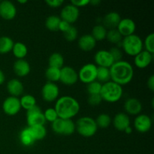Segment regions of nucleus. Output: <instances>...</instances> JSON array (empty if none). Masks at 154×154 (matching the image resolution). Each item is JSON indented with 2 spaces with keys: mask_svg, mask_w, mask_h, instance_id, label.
<instances>
[{
  "mask_svg": "<svg viewBox=\"0 0 154 154\" xmlns=\"http://www.w3.org/2000/svg\"><path fill=\"white\" fill-rule=\"evenodd\" d=\"M111 73V81L119 85H126L132 81L134 77V69L130 63L126 60L115 62L109 68Z\"/></svg>",
  "mask_w": 154,
  "mask_h": 154,
  "instance_id": "1",
  "label": "nucleus"
},
{
  "mask_svg": "<svg viewBox=\"0 0 154 154\" xmlns=\"http://www.w3.org/2000/svg\"><path fill=\"white\" fill-rule=\"evenodd\" d=\"M54 109L57 111L59 118L72 120L79 112L80 104L72 96H63L56 100Z\"/></svg>",
  "mask_w": 154,
  "mask_h": 154,
  "instance_id": "2",
  "label": "nucleus"
},
{
  "mask_svg": "<svg viewBox=\"0 0 154 154\" xmlns=\"http://www.w3.org/2000/svg\"><path fill=\"white\" fill-rule=\"evenodd\" d=\"M123 94V87L112 81L104 83L102 85L100 96L102 100L114 103L120 100Z\"/></svg>",
  "mask_w": 154,
  "mask_h": 154,
  "instance_id": "3",
  "label": "nucleus"
},
{
  "mask_svg": "<svg viewBox=\"0 0 154 154\" xmlns=\"http://www.w3.org/2000/svg\"><path fill=\"white\" fill-rule=\"evenodd\" d=\"M121 47L125 53L131 57H135L143 51V41L139 35L135 34L130 35L123 38Z\"/></svg>",
  "mask_w": 154,
  "mask_h": 154,
  "instance_id": "4",
  "label": "nucleus"
},
{
  "mask_svg": "<svg viewBox=\"0 0 154 154\" xmlns=\"http://www.w3.org/2000/svg\"><path fill=\"white\" fill-rule=\"evenodd\" d=\"M75 127L78 133L86 138L93 136L98 130L96 120L87 116L80 117L75 123Z\"/></svg>",
  "mask_w": 154,
  "mask_h": 154,
  "instance_id": "5",
  "label": "nucleus"
},
{
  "mask_svg": "<svg viewBox=\"0 0 154 154\" xmlns=\"http://www.w3.org/2000/svg\"><path fill=\"white\" fill-rule=\"evenodd\" d=\"M97 66L93 63H87L84 65L78 72V80L84 84H90L96 81Z\"/></svg>",
  "mask_w": 154,
  "mask_h": 154,
  "instance_id": "6",
  "label": "nucleus"
},
{
  "mask_svg": "<svg viewBox=\"0 0 154 154\" xmlns=\"http://www.w3.org/2000/svg\"><path fill=\"white\" fill-rule=\"evenodd\" d=\"M26 121L29 127L35 126H45L46 120L40 107L35 105L26 111Z\"/></svg>",
  "mask_w": 154,
  "mask_h": 154,
  "instance_id": "7",
  "label": "nucleus"
},
{
  "mask_svg": "<svg viewBox=\"0 0 154 154\" xmlns=\"http://www.w3.org/2000/svg\"><path fill=\"white\" fill-rule=\"evenodd\" d=\"M41 93L44 100L48 102H54L59 98L60 88L55 83L48 81L42 87Z\"/></svg>",
  "mask_w": 154,
  "mask_h": 154,
  "instance_id": "8",
  "label": "nucleus"
},
{
  "mask_svg": "<svg viewBox=\"0 0 154 154\" xmlns=\"http://www.w3.org/2000/svg\"><path fill=\"white\" fill-rule=\"evenodd\" d=\"M60 81L65 85H74L78 81V72L72 66H63L60 69Z\"/></svg>",
  "mask_w": 154,
  "mask_h": 154,
  "instance_id": "9",
  "label": "nucleus"
},
{
  "mask_svg": "<svg viewBox=\"0 0 154 154\" xmlns=\"http://www.w3.org/2000/svg\"><path fill=\"white\" fill-rule=\"evenodd\" d=\"M20 102L18 97L8 96L2 103L3 111L8 116H14L19 113L21 109Z\"/></svg>",
  "mask_w": 154,
  "mask_h": 154,
  "instance_id": "10",
  "label": "nucleus"
},
{
  "mask_svg": "<svg viewBox=\"0 0 154 154\" xmlns=\"http://www.w3.org/2000/svg\"><path fill=\"white\" fill-rule=\"evenodd\" d=\"M80 16V11L78 8L72 4H68L62 8L60 12V19L66 21L69 23H73L78 20Z\"/></svg>",
  "mask_w": 154,
  "mask_h": 154,
  "instance_id": "11",
  "label": "nucleus"
},
{
  "mask_svg": "<svg viewBox=\"0 0 154 154\" xmlns=\"http://www.w3.org/2000/svg\"><path fill=\"white\" fill-rule=\"evenodd\" d=\"M134 127L140 133L149 132L152 127V120L147 114H138L134 120Z\"/></svg>",
  "mask_w": 154,
  "mask_h": 154,
  "instance_id": "12",
  "label": "nucleus"
},
{
  "mask_svg": "<svg viewBox=\"0 0 154 154\" xmlns=\"http://www.w3.org/2000/svg\"><path fill=\"white\" fill-rule=\"evenodd\" d=\"M17 8L12 2L3 0L0 2V17L6 20H13L16 17Z\"/></svg>",
  "mask_w": 154,
  "mask_h": 154,
  "instance_id": "13",
  "label": "nucleus"
},
{
  "mask_svg": "<svg viewBox=\"0 0 154 154\" xmlns=\"http://www.w3.org/2000/svg\"><path fill=\"white\" fill-rule=\"evenodd\" d=\"M95 63L100 67L110 68L114 63V60L109 51L99 50L94 55Z\"/></svg>",
  "mask_w": 154,
  "mask_h": 154,
  "instance_id": "14",
  "label": "nucleus"
},
{
  "mask_svg": "<svg viewBox=\"0 0 154 154\" xmlns=\"http://www.w3.org/2000/svg\"><path fill=\"white\" fill-rule=\"evenodd\" d=\"M117 29L120 32L123 37H126V36L134 34L136 29V24L135 21L131 18H121L117 26Z\"/></svg>",
  "mask_w": 154,
  "mask_h": 154,
  "instance_id": "15",
  "label": "nucleus"
},
{
  "mask_svg": "<svg viewBox=\"0 0 154 154\" xmlns=\"http://www.w3.org/2000/svg\"><path fill=\"white\" fill-rule=\"evenodd\" d=\"M153 54H150L148 51L143 50L139 54H137L134 59V63L138 69H145L150 66L153 61Z\"/></svg>",
  "mask_w": 154,
  "mask_h": 154,
  "instance_id": "16",
  "label": "nucleus"
},
{
  "mask_svg": "<svg viewBox=\"0 0 154 154\" xmlns=\"http://www.w3.org/2000/svg\"><path fill=\"white\" fill-rule=\"evenodd\" d=\"M142 104L136 98H129L124 103V109L126 114L138 115L142 111Z\"/></svg>",
  "mask_w": 154,
  "mask_h": 154,
  "instance_id": "17",
  "label": "nucleus"
},
{
  "mask_svg": "<svg viewBox=\"0 0 154 154\" xmlns=\"http://www.w3.org/2000/svg\"><path fill=\"white\" fill-rule=\"evenodd\" d=\"M114 128L119 131H124L127 127L130 126V118L126 113H117L112 120Z\"/></svg>",
  "mask_w": 154,
  "mask_h": 154,
  "instance_id": "18",
  "label": "nucleus"
},
{
  "mask_svg": "<svg viewBox=\"0 0 154 154\" xmlns=\"http://www.w3.org/2000/svg\"><path fill=\"white\" fill-rule=\"evenodd\" d=\"M13 69L14 73L19 77H25L29 74L31 71L30 64L27 60L24 59L17 60L13 66Z\"/></svg>",
  "mask_w": 154,
  "mask_h": 154,
  "instance_id": "19",
  "label": "nucleus"
},
{
  "mask_svg": "<svg viewBox=\"0 0 154 154\" xmlns=\"http://www.w3.org/2000/svg\"><path fill=\"white\" fill-rule=\"evenodd\" d=\"M6 88H7L9 94L11 96H15V97H18L20 95H22L24 90L23 83L19 79H17V78L11 79L7 83Z\"/></svg>",
  "mask_w": 154,
  "mask_h": 154,
  "instance_id": "20",
  "label": "nucleus"
},
{
  "mask_svg": "<svg viewBox=\"0 0 154 154\" xmlns=\"http://www.w3.org/2000/svg\"><path fill=\"white\" fill-rule=\"evenodd\" d=\"M120 20H121V17L119 14L118 12L117 11H111L108 12V14L105 15L103 17L102 22L103 24L102 25L105 27V28H108L109 29H116L117 25L120 23Z\"/></svg>",
  "mask_w": 154,
  "mask_h": 154,
  "instance_id": "21",
  "label": "nucleus"
},
{
  "mask_svg": "<svg viewBox=\"0 0 154 154\" xmlns=\"http://www.w3.org/2000/svg\"><path fill=\"white\" fill-rule=\"evenodd\" d=\"M78 47L82 51H90L96 47V41L91 34H84L78 39Z\"/></svg>",
  "mask_w": 154,
  "mask_h": 154,
  "instance_id": "22",
  "label": "nucleus"
},
{
  "mask_svg": "<svg viewBox=\"0 0 154 154\" xmlns=\"http://www.w3.org/2000/svg\"><path fill=\"white\" fill-rule=\"evenodd\" d=\"M19 138L21 144L25 146V147H30L36 141L34 136H33L31 129L29 126L21 130Z\"/></svg>",
  "mask_w": 154,
  "mask_h": 154,
  "instance_id": "23",
  "label": "nucleus"
},
{
  "mask_svg": "<svg viewBox=\"0 0 154 154\" xmlns=\"http://www.w3.org/2000/svg\"><path fill=\"white\" fill-rule=\"evenodd\" d=\"M11 51L13 52L14 56L17 60H20V59H24V57L27 55V54H28V48L23 42H17L14 44Z\"/></svg>",
  "mask_w": 154,
  "mask_h": 154,
  "instance_id": "24",
  "label": "nucleus"
},
{
  "mask_svg": "<svg viewBox=\"0 0 154 154\" xmlns=\"http://www.w3.org/2000/svg\"><path fill=\"white\" fill-rule=\"evenodd\" d=\"M48 65L50 67L62 69L64 66V57L60 53H53L50 55L48 59Z\"/></svg>",
  "mask_w": 154,
  "mask_h": 154,
  "instance_id": "25",
  "label": "nucleus"
},
{
  "mask_svg": "<svg viewBox=\"0 0 154 154\" xmlns=\"http://www.w3.org/2000/svg\"><path fill=\"white\" fill-rule=\"evenodd\" d=\"M14 44V41L8 36H0V54H8L11 51Z\"/></svg>",
  "mask_w": 154,
  "mask_h": 154,
  "instance_id": "26",
  "label": "nucleus"
},
{
  "mask_svg": "<svg viewBox=\"0 0 154 154\" xmlns=\"http://www.w3.org/2000/svg\"><path fill=\"white\" fill-rule=\"evenodd\" d=\"M107 32H108V30L102 24H97L92 29L91 35L94 38L96 42L97 41H102L106 38Z\"/></svg>",
  "mask_w": 154,
  "mask_h": 154,
  "instance_id": "27",
  "label": "nucleus"
},
{
  "mask_svg": "<svg viewBox=\"0 0 154 154\" xmlns=\"http://www.w3.org/2000/svg\"><path fill=\"white\" fill-rule=\"evenodd\" d=\"M61 19L57 15H50L45 20V26L50 31L56 32L59 30V25Z\"/></svg>",
  "mask_w": 154,
  "mask_h": 154,
  "instance_id": "28",
  "label": "nucleus"
},
{
  "mask_svg": "<svg viewBox=\"0 0 154 154\" xmlns=\"http://www.w3.org/2000/svg\"><path fill=\"white\" fill-rule=\"evenodd\" d=\"M20 102L21 108H24L26 111H28L30 108L35 107L36 105V99L31 94H26L23 95L22 97L20 99Z\"/></svg>",
  "mask_w": 154,
  "mask_h": 154,
  "instance_id": "29",
  "label": "nucleus"
},
{
  "mask_svg": "<svg viewBox=\"0 0 154 154\" xmlns=\"http://www.w3.org/2000/svg\"><path fill=\"white\" fill-rule=\"evenodd\" d=\"M96 81L102 83H106L111 81V73L109 68L100 67L97 66V75H96Z\"/></svg>",
  "mask_w": 154,
  "mask_h": 154,
  "instance_id": "30",
  "label": "nucleus"
},
{
  "mask_svg": "<svg viewBox=\"0 0 154 154\" xmlns=\"http://www.w3.org/2000/svg\"><path fill=\"white\" fill-rule=\"evenodd\" d=\"M123 36L120 34V32L116 29H111L107 32L106 38L109 42L112 44H120L121 46V42L123 40Z\"/></svg>",
  "mask_w": 154,
  "mask_h": 154,
  "instance_id": "31",
  "label": "nucleus"
},
{
  "mask_svg": "<svg viewBox=\"0 0 154 154\" xmlns=\"http://www.w3.org/2000/svg\"><path fill=\"white\" fill-rule=\"evenodd\" d=\"M45 77L49 82L55 83L59 81L60 78V69L48 66L45 71Z\"/></svg>",
  "mask_w": 154,
  "mask_h": 154,
  "instance_id": "32",
  "label": "nucleus"
},
{
  "mask_svg": "<svg viewBox=\"0 0 154 154\" xmlns=\"http://www.w3.org/2000/svg\"><path fill=\"white\" fill-rule=\"evenodd\" d=\"M95 120H96L98 128L99 127L101 129H106L112 123V120L109 114H105V113L99 114Z\"/></svg>",
  "mask_w": 154,
  "mask_h": 154,
  "instance_id": "33",
  "label": "nucleus"
},
{
  "mask_svg": "<svg viewBox=\"0 0 154 154\" xmlns=\"http://www.w3.org/2000/svg\"><path fill=\"white\" fill-rule=\"evenodd\" d=\"M30 129H31L32 132L33 134V136H34L36 141L43 140L46 137L47 129L45 126H41V125H39V126H32V127H30Z\"/></svg>",
  "mask_w": 154,
  "mask_h": 154,
  "instance_id": "34",
  "label": "nucleus"
},
{
  "mask_svg": "<svg viewBox=\"0 0 154 154\" xmlns=\"http://www.w3.org/2000/svg\"><path fill=\"white\" fill-rule=\"evenodd\" d=\"M143 48H145V51H148L150 54L154 53V33H150L146 36L145 39L143 42Z\"/></svg>",
  "mask_w": 154,
  "mask_h": 154,
  "instance_id": "35",
  "label": "nucleus"
},
{
  "mask_svg": "<svg viewBox=\"0 0 154 154\" xmlns=\"http://www.w3.org/2000/svg\"><path fill=\"white\" fill-rule=\"evenodd\" d=\"M102 84L97 81H93L87 84V90L89 95H94V94H100L101 89H102Z\"/></svg>",
  "mask_w": 154,
  "mask_h": 154,
  "instance_id": "36",
  "label": "nucleus"
},
{
  "mask_svg": "<svg viewBox=\"0 0 154 154\" xmlns=\"http://www.w3.org/2000/svg\"><path fill=\"white\" fill-rule=\"evenodd\" d=\"M63 35H64L65 38L67 41H69V42H74V41L76 40V38H78V29H77L76 27L71 25L70 26H69V28L68 29L66 32H63Z\"/></svg>",
  "mask_w": 154,
  "mask_h": 154,
  "instance_id": "37",
  "label": "nucleus"
},
{
  "mask_svg": "<svg viewBox=\"0 0 154 154\" xmlns=\"http://www.w3.org/2000/svg\"><path fill=\"white\" fill-rule=\"evenodd\" d=\"M43 113L46 121L53 123L58 118V115H57V113L56 110L54 109V108H48Z\"/></svg>",
  "mask_w": 154,
  "mask_h": 154,
  "instance_id": "38",
  "label": "nucleus"
},
{
  "mask_svg": "<svg viewBox=\"0 0 154 154\" xmlns=\"http://www.w3.org/2000/svg\"><path fill=\"white\" fill-rule=\"evenodd\" d=\"M109 52L111 53V56H112L113 59H114V63L122 60V58H123V53H122L121 50L119 48H117V47H113V48H111L109 50Z\"/></svg>",
  "mask_w": 154,
  "mask_h": 154,
  "instance_id": "39",
  "label": "nucleus"
},
{
  "mask_svg": "<svg viewBox=\"0 0 154 154\" xmlns=\"http://www.w3.org/2000/svg\"><path fill=\"white\" fill-rule=\"evenodd\" d=\"M89 105L92 106H96L101 104L102 102V99L101 97L100 94H94V95H89V97L87 99Z\"/></svg>",
  "mask_w": 154,
  "mask_h": 154,
  "instance_id": "40",
  "label": "nucleus"
},
{
  "mask_svg": "<svg viewBox=\"0 0 154 154\" xmlns=\"http://www.w3.org/2000/svg\"><path fill=\"white\" fill-rule=\"evenodd\" d=\"M46 4L51 8H58L64 3L63 0H46Z\"/></svg>",
  "mask_w": 154,
  "mask_h": 154,
  "instance_id": "41",
  "label": "nucleus"
},
{
  "mask_svg": "<svg viewBox=\"0 0 154 154\" xmlns=\"http://www.w3.org/2000/svg\"><path fill=\"white\" fill-rule=\"evenodd\" d=\"M90 2V0H72L71 2V4L79 8L80 7H84V6L89 5Z\"/></svg>",
  "mask_w": 154,
  "mask_h": 154,
  "instance_id": "42",
  "label": "nucleus"
},
{
  "mask_svg": "<svg viewBox=\"0 0 154 154\" xmlns=\"http://www.w3.org/2000/svg\"><path fill=\"white\" fill-rule=\"evenodd\" d=\"M70 26V23H69L66 22V21L61 20V21H60V25H59V30L63 32H66V30L69 28Z\"/></svg>",
  "mask_w": 154,
  "mask_h": 154,
  "instance_id": "43",
  "label": "nucleus"
},
{
  "mask_svg": "<svg viewBox=\"0 0 154 154\" xmlns=\"http://www.w3.org/2000/svg\"><path fill=\"white\" fill-rule=\"evenodd\" d=\"M147 87L150 89L151 91L154 90V75H152L149 77L148 80H147Z\"/></svg>",
  "mask_w": 154,
  "mask_h": 154,
  "instance_id": "44",
  "label": "nucleus"
},
{
  "mask_svg": "<svg viewBox=\"0 0 154 154\" xmlns=\"http://www.w3.org/2000/svg\"><path fill=\"white\" fill-rule=\"evenodd\" d=\"M5 75L3 71L0 69V85H2L5 82Z\"/></svg>",
  "mask_w": 154,
  "mask_h": 154,
  "instance_id": "45",
  "label": "nucleus"
},
{
  "mask_svg": "<svg viewBox=\"0 0 154 154\" xmlns=\"http://www.w3.org/2000/svg\"><path fill=\"white\" fill-rule=\"evenodd\" d=\"M124 132H126V134H131L132 132V127H131V126H129V127H127L126 129H125Z\"/></svg>",
  "mask_w": 154,
  "mask_h": 154,
  "instance_id": "46",
  "label": "nucleus"
},
{
  "mask_svg": "<svg viewBox=\"0 0 154 154\" xmlns=\"http://www.w3.org/2000/svg\"><path fill=\"white\" fill-rule=\"evenodd\" d=\"M100 3V1L99 0H90V4L94 5H96L99 4Z\"/></svg>",
  "mask_w": 154,
  "mask_h": 154,
  "instance_id": "47",
  "label": "nucleus"
},
{
  "mask_svg": "<svg viewBox=\"0 0 154 154\" xmlns=\"http://www.w3.org/2000/svg\"><path fill=\"white\" fill-rule=\"evenodd\" d=\"M18 2L21 3V4H24V3H26L27 2V0H19Z\"/></svg>",
  "mask_w": 154,
  "mask_h": 154,
  "instance_id": "48",
  "label": "nucleus"
}]
</instances>
